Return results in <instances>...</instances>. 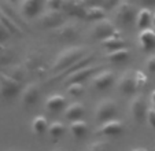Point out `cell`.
Here are the masks:
<instances>
[{"label":"cell","mask_w":155,"mask_h":151,"mask_svg":"<svg viewBox=\"0 0 155 151\" xmlns=\"http://www.w3.org/2000/svg\"><path fill=\"white\" fill-rule=\"evenodd\" d=\"M84 47L80 45H74V47H69V48L63 49L56 59L54 61L52 65V70L56 73H63L69 69L73 63H76L78 59H81L84 56Z\"/></svg>","instance_id":"1"},{"label":"cell","mask_w":155,"mask_h":151,"mask_svg":"<svg viewBox=\"0 0 155 151\" xmlns=\"http://www.w3.org/2000/svg\"><path fill=\"white\" fill-rule=\"evenodd\" d=\"M21 92V81L10 74H2L0 77V93L4 99H14Z\"/></svg>","instance_id":"2"},{"label":"cell","mask_w":155,"mask_h":151,"mask_svg":"<svg viewBox=\"0 0 155 151\" xmlns=\"http://www.w3.org/2000/svg\"><path fill=\"white\" fill-rule=\"evenodd\" d=\"M118 109H117V103L113 100V99H104L102 102L97 103L96 110H95V118L97 122H104L108 121L115 117Z\"/></svg>","instance_id":"3"},{"label":"cell","mask_w":155,"mask_h":151,"mask_svg":"<svg viewBox=\"0 0 155 151\" xmlns=\"http://www.w3.org/2000/svg\"><path fill=\"white\" fill-rule=\"evenodd\" d=\"M103 69V66H96V65H87L84 67H80V69L74 70V72L69 73L64 79V82H84L85 80H88L89 77H94L97 72Z\"/></svg>","instance_id":"4"},{"label":"cell","mask_w":155,"mask_h":151,"mask_svg":"<svg viewBox=\"0 0 155 151\" xmlns=\"http://www.w3.org/2000/svg\"><path fill=\"white\" fill-rule=\"evenodd\" d=\"M136 15L135 7L129 3H121L115 10V19L122 26H129L132 22H136Z\"/></svg>","instance_id":"5"},{"label":"cell","mask_w":155,"mask_h":151,"mask_svg":"<svg viewBox=\"0 0 155 151\" xmlns=\"http://www.w3.org/2000/svg\"><path fill=\"white\" fill-rule=\"evenodd\" d=\"M113 35H120V32L117 30L115 25L111 21L103 19V18L95 25L94 29H92V36H94V39L100 40V41L110 37V36H113Z\"/></svg>","instance_id":"6"},{"label":"cell","mask_w":155,"mask_h":151,"mask_svg":"<svg viewBox=\"0 0 155 151\" xmlns=\"http://www.w3.org/2000/svg\"><path fill=\"white\" fill-rule=\"evenodd\" d=\"M115 81V74L113 70H100L92 77V87L97 91H104L110 88Z\"/></svg>","instance_id":"7"},{"label":"cell","mask_w":155,"mask_h":151,"mask_svg":"<svg viewBox=\"0 0 155 151\" xmlns=\"http://www.w3.org/2000/svg\"><path fill=\"white\" fill-rule=\"evenodd\" d=\"M124 128H125V125L122 121L111 118L100 124V126L97 128V133L103 135V136H115V135L122 133Z\"/></svg>","instance_id":"8"},{"label":"cell","mask_w":155,"mask_h":151,"mask_svg":"<svg viewBox=\"0 0 155 151\" xmlns=\"http://www.w3.org/2000/svg\"><path fill=\"white\" fill-rule=\"evenodd\" d=\"M137 84H136L135 73L133 72H125L118 80V89L124 93V95H133L137 89Z\"/></svg>","instance_id":"9"},{"label":"cell","mask_w":155,"mask_h":151,"mask_svg":"<svg viewBox=\"0 0 155 151\" xmlns=\"http://www.w3.org/2000/svg\"><path fill=\"white\" fill-rule=\"evenodd\" d=\"M129 109H130V114L133 116V118H135L136 121L140 122V121H143V119H146L148 107H147V103L141 95H136L135 98L132 99Z\"/></svg>","instance_id":"10"},{"label":"cell","mask_w":155,"mask_h":151,"mask_svg":"<svg viewBox=\"0 0 155 151\" xmlns=\"http://www.w3.org/2000/svg\"><path fill=\"white\" fill-rule=\"evenodd\" d=\"M40 25L45 29H56L63 25V17L58 12V10H50L41 17Z\"/></svg>","instance_id":"11"},{"label":"cell","mask_w":155,"mask_h":151,"mask_svg":"<svg viewBox=\"0 0 155 151\" xmlns=\"http://www.w3.org/2000/svg\"><path fill=\"white\" fill-rule=\"evenodd\" d=\"M38 96H40V87L36 82H30L22 89L21 92V102L25 106H32L37 102Z\"/></svg>","instance_id":"12"},{"label":"cell","mask_w":155,"mask_h":151,"mask_svg":"<svg viewBox=\"0 0 155 151\" xmlns=\"http://www.w3.org/2000/svg\"><path fill=\"white\" fill-rule=\"evenodd\" d=\"M44 0H22L21 8L26 18H35L41 12Z\"/></svg>","instance_id":"13"},{"label":"cell","mask_w":155,"mask_h":151,"mask_svg":"<svg viewBox=\"0 0 155 151\" xmlns=\"http://www.w3.org/2000/svg\"><path fill=\"white\" fill-rule=\"evenodd\" d=\"M139 43L144 51H151L155 48V29L154 28H147L140 30L139 35Z\"/></svg>","instance_id":"14"},{"label":"cell","mask_w":155,"mask_h":151,"mask_svg":"<svg viewBox=\"0 0 155 151\" xmlns=\"http://www.w3.org/2000/svg\"><path fill=\"white\" fill-rule=\"evenodd\" d=\"M152 11L147 7H143L137 11V15H136V26L139 28V30L147 29V28L151 26L152 23Z\"/></svg>","instance_id":"15"},{"label":"cell","mask_w":155,"mask_h":151,"mask_svg":"<svg viewBox=\"0 0 155 151\" xmlns=\"http://www.w3.org/2000/svg\"><path fill=\"white\" fill-rule=\"evenodd\" d=\"M66 106V98L61 93H54L50 98L45 100V109L51 113H55V111H59Z\"/></svg>","instance_id":"16"},{"label":"cell","mask_w":155,"mask_h":151,"mask_svg":"<svg viewBox=\"0 0 155 151\" xmlns=\"http://www.w3.org/2000/svg\"><path fill=\"white\" fill-rule=\"evenodd\" d=\"M129 55H130V52H129L128 47H121V48L108 51V54L106 55V59L108 62H111V63H122V62L128 61Z\"/></svg>","instance_id":"17"},{"label":"cell","mask_w":155,"mask_h":151,"mask_svg":"<svg viewBox=\"0 0 155 151\" xmlns=\"http://www.w3.org/2000/svg\"><path fill=\"white\" fill-rule=\"evenodd\" d=\"M85 113V107L82 103L80 102H74L66 107L64 110V117L69 119V121H74V119H80Z\"/></svg>","instance_id":"18"},{"label":"cell","mask_w":155,"mask_h":151,"mask_svg":"<svg viewBox=\"0 0 155 151\" xmlns=\"http://www.w3.org/2000/svg\"><path fill=\"white\" fill-rule=\"evenodd\" d=\"M102 45L104 47L107 51H111V49H117V48H121V47H126V43L120 35H113L110 37L104 39V40L100 41Z\"/></svg>","instance_id":"19"},{"label":"cell","mask_w":155,"mask_h":151,"mask_svg":"<svg viewBox=\"0 0 155 151\" xmlns=\"http://www.w3.org/2000/svg\"><path fill=\"white\" fill-rule=\"evenodd\" d=\"M32 131L33 133L36 135H43L45 133V132H48V126H50V124H48V119L47 117L44 116H37L33 118L32 121Z\"/></svg>","instance_id":"20"},{"label":"cell","mask_w":155,"mask_h":151,"mask_svg":"<svg viewBox=\"0 0 155 151\" xmlns=\"http://www.w3.org/2000/svg\"><path fill=\"white\" fill-rule=\"evenodd\" d=\"M69 131H70V133L73 135L74 137L80 139V137H82L87 133L88 124L85 121H82V119H74V121H71L70 125H69Z\"/></svg>","instance_id":"21"},{"label":"cell","mask_w":155,"mask_h":151,"mask_svg":"<svg viewBox=\"0 0 155 151\" xmlns=\"http://www.w3.org/2000/svg\"><path fill=\"white\" fill-rule=\"evenodd\" d=\"M58 30V37L62 40H73L77 36V28L73 25H62V26L56 28Z\"/></svg>","instance_id":"22"},{"label":"cell","mask_w":155,"mask_h":151,"mask_svg":"<svg viewBox=\"0 0 155 151\" xmlns=\"http://www.w3.org/2000/svg\"><path fill=\"white\" fill-rule=\"evenodd\" d=\"M84 18H88V19H102L104 18V11L99 7H88V8H84V14H82Z\"/></svg>","instance_id":"23"},{"label":"cell","mask_w":155,"mask_h":151,"mask_svg":"<svg viewBox=\"0 0 155 151\" xmlns=\"http://www.w3.org/2000/svg\"><path fill=\"white\" fill-rule=\"evenodd\" d=\"M64 132H66V126L59 121L52 122V124H50V126H48V133H50V136L55 137V139L56 137H61Z\"/></svg>","instance_id":"24"},{"label":"cell","mask_w":155,"mask_h":151,"mask_svg":"<svg viewBox=\"0 0 155 151\" xmlns=\"http://www.w3.org/2000/svg\"><path fill=\"white\" fill-rule=\"evenodd\" d=\"M66 91L70 96H80L84 92V85H82V82H69Z\"/></svg>","instance_id":"25"},{"label":"cell","mask_w":155,"mask_h":151,"mask_svg":"<svg viewBox=\"0 0 155 151\" xmlns=\"http://www.w3.org/2000/svg\"><path fill=\"white\" fill-rule=\"evenodd\" d=\"M87 148L88 150H92V151H97V150L104 151V150H107V148H110V143L100 140V142H95V143H92V144H89Z\"/></svg>","instance_id":"26"},{"label":"cell","mask_w":155,"mask_h":151,"mask_svg":"<svg viewBox=\"0 0 155 151\" xmlns=\"http://www.w3.org/2000/svg\"><path fill=\"white\" fill-rule=\"evenodd\" d=\"M135 79H136V84H137V87H144V85L147 84V76L144 74L143 72H140V70H137V72H135Z\"/></svg>","instance_id":"27"},{"label":"cell","mask_w":155,"mask_h":151,"mask_svg":"<svg viewBox=\"0 0 155 151\" xmlns=\"http://www.w3.org/2000/svg\"><path fill=\"white\" fill-rule=\"evenodd\" d=\"M146 119H147V122H148L150 126L155 129V107H154V106H152V107H150L148 110H147Z\"/></svg>","instance_id":"28"},{"label":"cell","mask_w":155,"mask_h":151,"mask_svg":"<svg viewBox=\"0 0 155 151\" xmlns=\"http://www.w3.org/2000/svg\"><path fill=\"white\" fill-rule=\"evenodd\" d=\"M64 4V0H47V7L50 10H61Z\"/></svg>","instance_id":"29"},{"label":"cell","mask_w":155,"mask_h":151,"mask_svg":"<svg viewBox=\"0 0 155 151\" xmlns=\"http://www.w3.org/2000/svg\"><path fill=\"white\" fill-rule=\"evenodd\" d=\"M147 70H148L150 73H155V55H151L148 59H147Z\"/></svg>","instance_id":"30"},{"label":"cell","mask_w":155,"mask_h":151,"mask_svg":"<svg viewBox=\"0 0 155 151\" xmlns=\"http://www.w3.org/2000/svg\"><path fill=\"white\" fill-rule=\"evenodd\" d=\"M140 3L141 7H147V8H151V7H155V0H137Z\"/></svg>","instance_id":"31"},{"label":"cell","mask_w":155,"mask_h":151,"mask_svg":"<svg viewBox=\"0 0 155 151\" xmlns=\"http://www.w3.org/2000/svg\"><path fill=\"white\" fill-rule=\"evenodd\" d=\"M150 96H151V103H152V106L155 107V91H152Z\"/></svg>","instance_id":"32"},{"label":"cell","mask_w":155,"mask_h":151,"mask_svg":"<svg viewBox=\"0 0 155 151\" xmlns=\"http://www.w3.org/2000/svg\"><path fill=\"white\" fill-rule=\"evenodd\" d=\"M151 26H152V28H154V29H155V14L152 15V23H151Z\"/></svg>","instance_id":"33"},{"label":"cell","mask_w":155,"mask_h":151,"mask_svg":"<svg viewBox=\"0 0 155 151\" xmlns=\"http://www.w3.org/2000/svg\"><path fill=\"white\" fill-rule=\"evenodd\" d=\"M12 2H14V0H12Z\"/></svg>","instance_id":"34"}]
</instances>
